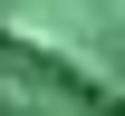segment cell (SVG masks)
I'll return each instance as SVG.
<instances>
[{"label":"cell","instance_id":"obj_1","mask_svg":"<svg viewBox=\"0 0 125 116\" xmlns=\"http://www.w3.org/2000/svg\"><path fill=\"white\" fill-rule=\"evenodd\" d=\"M0 116H125V106L106 97V87L67 77L48 49H29V39L0 29Z\"/></svg>","mask_w":125,"mask_h":116}]
</instances>
